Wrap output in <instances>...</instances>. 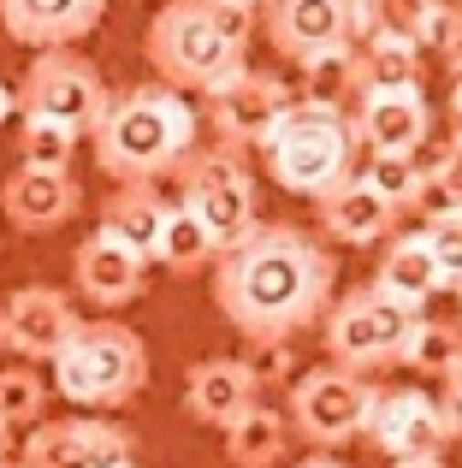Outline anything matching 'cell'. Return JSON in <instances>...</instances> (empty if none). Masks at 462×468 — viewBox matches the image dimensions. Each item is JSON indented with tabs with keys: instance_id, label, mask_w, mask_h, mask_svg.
Listing matches in <instances>:
<instances>
[{
	"instance_id": "29",
	"label": "cell",
	"mask_w": 462,
	"mask_h": 468,
	"mask_svg": "<svg viewBox=\"0 0 462 468\" xmlns=\"http://www.w3.org/2000/svg\"><path fill=\"white\" fill-rule=\"evenodd\" d=\"M302 83H297V101H320V107H344L356 101V66H350V42L344 48H326V54L297 59Z\"/></svg>"
},
{
	"instance_id": "45",
	"label": "cell",
	"mask_w": 462,
	"mask_h": 468,
	"mask_svg": "<svg viewBox=\"0 0 462 468\" xmlns=\"http://www.w3.org/2000/svg\"><path fill=\"white\" fill-rule=\"evenodd\" d=\"M457 297H462V291H457Z\"/></svg>"
},
{
	"instance_id": "36",
	"label": "cell",
	"mask_w": 462,
	"mask_h": 468,
	"mask_svg": "<svg viewBox=\"0 0 462 468\" xmlns=\"http://www.w3.org/2000/svg\"><path fill=\"white\" fill-rule=\"evenodd\" d=\"M439 410H445V421H451V439H462V362L445 374V398H439Z\"/></svg>"
},
{
	"instance_id": "10",
	"label": "cell",
	"mask_w": 462,
	"mask_h": 468,
	"mask_svg": "<svg viewBox=\"0 0 462 468\" xmlns=\"http://www.w3.org/2000/svg\"><path fill=\"white\" fill-rule=\"evenodd\" d=\"M12 463H24V468H137V439L119 421H107V415H66V421H36Z\"/></svg>"
},
{
	"instance_id": "24",
	"label": "cell",
	"mask_w": 462,
	"mask_h": 468,
	"mask_svg": "<svg viewBox=\"0 0 462 468\" xmlns=\"http://www.w3.org/2000/svg\"><path fill=\"white\" fill-rule=\"evenodd\" d=\"M161 214H166V196L154 190V184H113V196L101 202V231H113L125 250H137L142 261H149Z\"/></svg>"
},
{
	"instance_id": "5",
	"label": "cell",
	"mask_w": 462,
	"mask_h": 468,
	"mask_svg": "<svg viewBox=\"0 0 462 468\" xmlns=\"http://www.w3.org/2000/svg\"><path fill=\"white\" fill-rule=\"evenodd\" d=\"M142 54H149L154 78L178 95H208L214 83H226L231 71L243 66V54L226 42L208 24V6L202 0H166L149 18V36H142Z\"/></svg>"
},
{
	"instance_id": "20",
	"label": "cell",
	"mask_w": 462,
	"mask_h": 468,
	"mask_svg": "<svg viewBox=\"0 0 462 468\" xmlns=\"http://www.w3.org/2000/svg\"><path fill=\"white\" fill-rule=\"evenodd\" d=\"M255 398H261V379H255V367L243 362V356H208V362H196L184 374V410L196 415L202 427L237 421Z\"/></svg>"
},
{
	"instance_id": "6",
	"label": "cell",
	"mask_w": 462,
	"mask_h": 468,
	"mask_svg": "<svg viewBox=\"0 0 462 468\" xmlns=\"http://www.w3.org/2000/svg\"><path fill=\"white\" fill-rule=\"evenodd\" d=\"M178 202H184L190 214L202 219V231L226 250L231 238H243V231L261 219V178H255V166L243 160V149H226V143L190 149L184 166H178Z\"/></svg>"
},
{
	"instance_id": "40",
	"label": "cell",
	"mask_w": 462,
	"mask_h": 468,
	"mask_svg": "<svg viewBox=\"0 0 462 468\" xmlns=\"http://www.w3.org/2000/svg\"><path fill=\"white\" fill-rule=\"evenodd\" d=\"M6 463H12V433L0 427V468H6Z\"/></svg>"
},
{
	"instance_id": "31",
	"label": "cell",
	"mask_w": 462,
	"mask_h": 468,
	"mask_svg": "<svg viewBox=\"0 0 462 468\" xmlns=\"http://www.w3.org/2000/svg\"><path fill=\"white\" fill-rule=\"evenodd\" d=\"M356 172H362V184H368V190H380L385 202L397 207V214H409V207H415V196H421L415 154H368V166H356Z\"/></svg>"
},
{
	"instance_id": "4",
	"label": "cell",
	"mask_w": 462,
	"mask_h": 468,
	"mask_svg": "<svg viewBox=\"0 0 462 468\" xmlns=\"http://www.w3.org/2000/svg\"><path fill=\"white\" fill-rule=\"evenodd\" d=\"M267 178L290 196H326L338 178L356 172V137H350V113L344 107H320V101H290L278 113V125L261 137Z\"/></svg>"
},
{
	"instance_id": "32",
	"label": "cell",
	"mask_w": 462,
	"mask_h": 468,
	"mask_svg": "<svg viewBox=\"0 0 462 468\" xmlns=\"http://www.w3.org/2000/svg\"><path fill=\"white\" fill-rule=\"evenodd\" d=\"M18 160L24 166H71L78 160V131L18 113Z\"/></svg>"
},
{
	"instance_id": "17",
	"label": "cell",
	"mask_w": 462,
	"mask_h": 468,
	"mask_svg": "<svg viewBox=\"0 0 462 468\" xmlns=\"http://www.w3.org/2000/svg\"><path fill=\"white\" fill-rule=\"evenodd\" d=\"M71 285L89 309H125L149 285V261L137 250H125L113 231H89L71 255Z\"/></svg>"
},
{
	"instance_id": "18",
	"label": "cell",
	"mask_w": 462,
	"mask_h": 468,
	"mask_svg": "<svg viewBox=\"0 0 462 468\" xmlns=\"http://www.w3.org/2000/svg\"><path fill=\"white\" fill-rule=\"evenodd\" d=\"M314 219H320V231L332 243L373 250V243H385L397 231V219H404V214H397L380 190H368V184H362V172H350V178H338L326 196H314Z\"/></svg>"
},
{
	"instance_id": "21",
	"label": "cell",
	"mask_w": 462,
	"mask_h": 468,
	"mask_svg": "<svg viewBox=\"0 0 462 468\" xmlns=\"http://www.w3.org/2000/svg\"><path fill=\"white\" fill-rule=\"evenodd\" d=\"M373 291H385L392 303L427 314V303L439 297V273H433V255H427V243H421V231H415V238H397V231L385 238V255H380V273H373Z\"/></svg>"
},
{
	"instance_id": "42",
	"label": "cell",
	"mask_w": 462,
	"mask_h": 468,
	"mask_svg": "<svg viewBox=\"0 0 462 468\" xmlns=\"http://www.w3.org/2000/svg\"><path fill=\"white\" fill-rule=\"evenodd\" d=\"M6 468H24V463H6Z\"/></svg>"
},
{
	"instance_id": "41",
	"label": "cell",
	"mask_w": 462,
	"mask_h": 468,
	"mask_svg": "<svg viewBox=\"0 0 462 468\" xmlns=\"http://www.w3.org/2000/svg\"><path fill=\"white\" fill-rule=\"evenodd\" d=\"M392 468H445V463H392Z\"/></svg>"
},
{
	"instance_id": "13",
	"label": "cell",
	"mask_w": 462,
	"mask_h": 468,
	"mask_svg": "<svg viewBox=\"0 0 462 468\" xmlns=\"http://www.w3.org/2000/svg\"><path fill=\"white\" fill-rule=\"evenodd\" d=\"M261 30L273 42V54H285L297 66L309 54L356 42V6L350 0H261Z\"/></svg>"
},
{
	"instance_id": "15",
	"label": "cell",
	"mask_w": 462,
	"mask_h": 468,
	"mask_svg": "<svg viewBox=\"0 0 462 468\" xmlns=\"http://www.w3.org/2000/svg\"><path fill=\"white\" fill-rule=\"evenodd\" d=\"M350 137L368 154H415L433 137V107L421 90H368L350 101Z\"/></svg>"
},
{
	"instance_id": "12",
	"label": "cell",
	"mask_w": 462,
	"mask_h": 468,
	"mask_svg": "<svg viewBox=\"0 0 462 468\" xmlns=\"http://www.w3.org/2000/svg\"><path fill=\"white\" fill-rule=\"evenodd\" d=\"M202 101H208L214 137H220L226 149H243V154H249V149H261V137L278 125V113L297 101V90H290L285 78H273V71L237 66L226 83H214Z\"/></svg>"
},
{
	"instance_id": "30",
	"label": "cell",
	"mask_w": 462,
	"mask_h": 468,
	"mask_svg": "<svg viewBox=\"0 0 462 468\" xmlns=\"http://www.w3.org/2000/svg\"><path fill=\"white\" fill-rule=\"evenodd\" d=\"M36 421H47V379L36 374V362L0 367V427L6 433H30Z\"/></svg>"
},
{
	"instance_id": "33",
	"label": "cell",
	"mask_w": 462,
	"mask_h": 468,
	"mask_svg": "<svg viewBox=\"0 0 462 468\" xmlns=\"http://www.w3.org/2000/svg\"><path fill=\"white\" fill-rule=\"evenodd\" d=\"M421 243H427V255H433L439 291H462V214H451V219H427Z\"/></svg>"
},
{
	"instance_id": "38",
	"label": "cell",
	"mask_w": 462,
	"mask_h": 468,
	"mask_svg": "<svg viewBox=\"0 0 462 468\" xmlns=\"http://www.w3.org/2000/svg\"><path fill=\"white\" fill-rule=\"evenodd\" d=\"M297 468H350L344 457H332V451H314V457H302Z\"/></svg>"
},
{
	"instance_id": "35",
	"label": "cell",
	"mask_w": 462,
	"mask_h": 468,
	"mask_svg": "<svg viewBox=\"0 0 462 468\" xmlns=\"http://www.w3.org/2000/svg\"><path fill=\"white\" fill-rule=\"evenodd\" d=\"M427 48H439V54H445V71H451V78H462V0H457V6L445 0L439 30H433V42H427Z\"/></svg>"
},
{
	"instance_id": "9",
	"label": "cell",
	"mask_w": 462,
	"mask_h": 468,
	"mask_svg": "<svg viewBox=\"0 0 462 468\" xmlns=\"http://www.w3.org/2000/svg\"><path fill=\"white\" fill-rule=\"evenodd\" d=\"M107 101V78L71 48H36L30 71L12 90V113L24 119H47V125H66L78 137H89L95 113Z\"/></svg>"
},
{
	"instance_id": "27",
	"label": "cell",
	"mask_w": 462,
	"mask_h": 468,
	"mask_svg": "<svg viewBox=\"0 0 462 468\" xmlns=\"http://www.w3.org/2000/svg\"><path fill=\"white\" fill-rule=\"evenodd\" d=\"M415 166H421V196L409 214H421V219L462 214V143H421Z\"/></svg>"
},
{
	"instance_id": "39",
	"label": "cell",
	"mask_w": 462,
	"mask_h": 468,
	"mask_svg": "<svg viewBox=\"0 0 462 468\" xmlns=\"http://www.w3.org/2000/svg\"><path fill=\"white\" fill-rule=\"evenodd\" d=\"M6 119H12V90L0 83V131H6Z\"/></svg>"
},
{
	"instance_id": "16",
	"label": "cell",
	"mask_w": 462,
	"mask_h": 468,
	"mask_svg": "<svg viewBox=\"0 0 462 468\" xmlns=\"http://www.w3.org/2000/svg\"><path fill=\"white\" fill-rule=\"evenodd\" d=\"M83 190L71 178V166H12L6 184H0V214L6 226H18L24 238H42V231H59L66 219H78Z\"/></svg>"
},
{
	"instance_id": "23",
	"label": "cell",
	"mask_w": 462,
	"mask_h": 468,
	"mask_svg": "<svg viewBox=\"0 0 462 468\" xmlns=\"http://www.w3.org/2000/svg\"><path fill=\"white\" fill-rule=\"evenodd\" d=\"M220 433H226L231 468H278V463H285V451H290V421L278 410H267L261 398H255L237 421H226Z\"/></svg>"
},
{
	"instance_id": "43",
	"label": "cell",
	"mask_w": 462,
	"mask_h": 468,
	"mask_svg": "<svg viewBox=\"0 0 462 468\" xmlns=\"http://www.w3.org/2000/svg\"><path fill=\"white\" fill-rule=\"evenodd\" d=\"M0 350H6V338H0Z\"/></svg>"
},
{
	"instance_id": "22",
	"label": "cell",
	"mask_w": 462,
	"mask_h": 468,
	"mask_svg": "<svg viewBox=\"0 0 462 468\" xmlns=\"http://www.w3.org/2000/svg\"><path fill=\"white\" fill-rule=\"evenodd\" d=\"M350 66H356V95L368 90H421L427 59L415 42H392V36H356L350 42Z\"/></svg>"
},
{
	"instance_id": "3",
	"label": "cell",
	"mask_w": 462,
	"mask_h": 468,
	"mask_svg": "<svg viewBox=\"0 0 462 468\" xmlns=\"http://www.w3.org/2000/svg\"><path fill=\"white\" fill-rule=\"evenodd\" d=\"M149 386V344L125 320H78L54 356V391L71 410H125Z\"/></svg>"
},
{
	"instance_id": "8",
	"label": "cell",
	"mask_w": 462,
	"mask_h": 468,
	"mask_svg": "<svg viewBox=\"0 0 462 468\" xmlns=\"http://www.w3.org/2000/svg\"><path fill=\"white\" fill-rule=\"evenodd\" d=\"M373 391L380 386H368V374H350V367H338V362L309 367V374L290 379V403H285L290 415L285 421L309 451H344L350 439H362V427H368Z\"/></svg>"
},
{
	"instance_id": "1",
	"label": "cell",
	"mask_w": 462,
	"mask_h": 468,
	"mask_svg": "<svg viewBox=\"0 0 462 468\" xmlns=\"http://www.w3.org/2000/svg\"><path fill=\"white\" fill-rule=\"evenodd\" d=\"M338 297V261L302 226L255 219L243 238L214 255V309L249 344L297 338L320 326L326 303Z\"/></svg>"
},
{
	"instance_id": "25",
	"label": "cell",
	"mask_w": 462,
	"mask_h": 468,
	"mask_svg": "<svg viewBox=\"0 0 462 468\" xmlns=\"http://www.w3.org/2000/svg\"><path fill=\"white\" fill-rule=\"evenodd\" d=\"M214 255H220V243L202 231V219L190 214L184 202H166L149 261H154V267H166L173 279H190V273H202V267H214Z\"/></svg>"
},
{
	"instance_id": "44",
	"label": "cell",
	"mask_w": 462,
	"mask_h": 468,
	"mask_svg": "<svg viewBox=\"0 0 462 468\" xmlns=\"http://www.w3.org/2000/svg\"><path fill=\"white\" fill-rule=\"evenodd\" d=\"M0 250H6V243H0Z\"/></svg>"
},
{
	"instance_id": "7",
	"label": "cell",
	"mask_w": 462,
	"mask_h": 468,
	"mask_svg": "<svg viewBox=\"0 0 462 468\" xmlns=\"http://www.w3.org/2000/svg\"><path fill=\"white\" fill-rule=\"evenodd\" d=\"M409 320L415 309L392 303L385 291L373 285H356L344 297L326 303L320 314V332H326V356L350 374H380V367H397V350L409 338Z\"/></svg>"
},
{
	"instance_id": "2",
	"label": "cell",
	"mask_w": 462,
	"mask_h": 468,
	"mask_svg": "<svg viewBox=\"0 0 462 468\" xmlns=\"http://www.w3.org/2000/svg\"><path fill=\"white\" fill-rule=\"evenodd\" d=\"M89 143L95 166L113 184H154L178 172L184 154L196 149V113L166 83H125V90H107Z\"/></svg>"
},
{
	"instance_id": "11",
	"label": "cell",
	"mask_w": 462,
	"mask_h": 468,
	"mask_svg": "<svg viewBox=\"0 0 462 468\" xmlns=\"http://www.w3.org/2000/svg\"><path fill=\"white\" fill-rule=\"evenodd\" d=\"M362 439L392 463H445V451H451V421H445L433 391H415V386L373 391Z\"/></svg>"
},
{
	"instance_id": "34",
	"label": "cell",
	"mask_w": 462,
	"mask_h": 468,
	"mask_svg": "<svg viewBox=\"0 0 462 468\" xmlns=\"http://www.w3.org/2000/svg\"><path fill=\"white\" fill-rule=\"evenodd\" d=\"M208 6V24L226 36L237 54H249V42L261 36V0H202Z\"/></svg>"
},
{
	"instance_id": "28",
	"label": "cell",
	"mask_w": 462,
	"mask_h": 468,
	"mask_svg": "<svg viewBox=\"0 0 462 468\" xmlns=\"http://www.w3.org/2000/svg\"><path fill=\"white\" fill-rule=\"evenodd\" d=\"M457 362H462V326L457 320H433V314L409 320V338H404V350H397V367H409V374H421V379H445Z\"/></svg>"
},
{
	"instance_id": "19",
	"label": "cell",
	"mask_w": 462,
	"mask_h": 468,
	"mask_svg": "<svg viewBox=\"0 0 462 468\" xmlns=\"http://www.w3.org/2000/svg\"><path fill=\"white\" fill-rule=\"evenodd\" d=\"M101 12L107 0H0V24L24 48H78Z\"/></svg>"
},
{
	"instance_id": "37",
	"label": "cell",
	"mask_w": 462,
	"mask_h": 468,
	"mask_svg": "<svg viewBox=\"0 0 462 468\" xmlns=\"http://www.w3.org/2000/svg\"><path fill=\"white\" fill-rule=\"evenodd\" d=\"M451 143H462V78H451Z\"/></svg>"
},
{
	"instance_id": "14",
	"label": "cell",
	"mask_w": 462,
	"mask_h": 468,
	"mask_svg": "<svg viewBox=\"0 0 462 468\" xmlns=\"http://www.w3.org/2000/svg\"><path fill=\"white\" fill-rule=\"evenodd\" d=\"M78 303L54 285H18L6 303H0V338H6L12 356L24 362H54L59 344L78 332Z\"/></svg>"
},
{
	"instance_id": "26",
	"label": "cell",
	"mask_w": 462,
	"mask_h": 468,
	"mask_svg": "<svg viewBox=\"0 0 462 468\" xmlns=\"http://www.w3.org/2000/svg\"><path fill=\"white\" fill-rule=\"evenodd\" d=\"M350 6H356V36H392V42L427 48L445 0H350Z\"/></svg>"
}]
</instances>
